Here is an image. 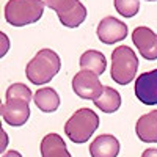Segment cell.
<instances>
[{"instance_id":"obj_1","label":"cell","mask_w":157,"mask_h":157,"mask_svg":"<svg viewBox=\"0 0 157 157\" xmlns=\"http://www.w3.org/2000/svg\"><path fill=\"white\" fill-rule=\"evenodd\" d=\"M61 68V60L58 54L50 49H41L30 60L25 68V75L35 85H44L54 78Z\"/></svg>"},{"instance_id":"obj_2","label":"cell","mask_w":157,"mask_h":157,"mask_svg":"<svg viewBox=\"0 0 157 157\" xmlns=\"http://www.w3.org/2000/svg\"><path fill=\"white\" fill-rule=\"evenodd\" d=\"M44 6V0H8L5 5V19L13 27H24L41 19Z\"/></svg>"},{"instance_id":"obj_3","label":"cell","mask_w":157,"mask_h":157,"mask_svg":"<svg viewBox=\"0 0 157 157\" xmlns=\"http://www.w3.org/2000/svg\"><path fill=\"white\" fill-rule=\"evenodd\" d=\"M99 127V116L91 109H78L64 124V132L72 143H85Z\"/></svg>"},{"instance_id":"obj_4","label":"cell","mask_w":157,"mask_h":157,"mask_svg":"<svg viewBox=\"0 0 157 157\" xmlns=\"http://www.w3.org/2000/svg\"><path fill=\"white\" fill-rule=\"evenodd\" d=\"M138 58L129 46H120L112 52L110 75L118 85H127L135 78Z\"/></svg>"},{"instance_id":"obj_5","label":"cell","mask_w":157,"mask_h":157,"mask_svg":"<svg viewBox=\"0 0 157 157\" xmlns=\"http://www.w3.org/2000/svg\"><path fill=\"white\" fill-rule=\"evenodd\" d=\"M47 8H52L60 22L68 29L78 27L86 19V8L78 0H44Z\"/></svg>"},{"instance_id":"obj_6","label":"cell","mask_w":157,"mask_h":157,"mask_svg":"<svg viewBox=\"0 0 157 157\" xmlns=\"http://www.w3.org/2000/svg\"><path fill=\"white\" fill-rule=\"evenodd\" d=\"M72 90L78 98L88 99V101H96L102 94L104 85L101 83L98 74L82 69L72 77Z\"/></svg>"},{"instance_id":"obj_7","label":"cell","mask_w":157,"mask_h":157,"mask_svg":"<svg viewBox=\"0 0 157 157\" xmlns=\"http://www.w3.org/2000/svg\"><path fill=\"white\" fill-rule=\"evenodd\" d=\"M135 96L145 105H157V69L143 72L135 78Z\"/></svg>"},{"instance_id":"obj_8","label":"cell","mask_w":157,"mask_h":157,"mask_svg":"<svg viewBox=\"0 0 157 157\" xmlns=\"http://www.w3.org/2000/svg\"><path fill=\"white\" fill-rule=\"evenodd\" d=\"M96 33H98L99 41H102L104 44H115L118 41L126 39L127 25L113 16H107L98 24Z\"/></svg>"},{"instance_id":"obj_9","label":"cell","mask_w":157,"mask_h":157,"mask_svg":"<svg viewBox=\"0 0 157 157\" xmlns=\"http://www.w3.org/2000/svg\"><path fill=\"white\" fill-rule=\"evenodd\" d=\"M132 43L138 54L146 60H157V33L148 27H137L132 33Z\"/></svg>"},{"instance_id":"obj_10","label":"cell","mask_w":157,"mask_h":157,"mask_svg":"<svg viewBox=\"0 0 157 157\" xmlns=\"http://www.w3.org/2000/svg\"><path fill=\"white\" fill-rule=\"evenodd\" d=\"M0 112H2L3 121L13 127L25 124L30 116V107L24 101H6L5 104H2Z\"/></svg>"},{"instance_id":"obj_11","label":"cell","mask_w":157,"mask_h":157,"mask_svg":"<svg viewBox=\"0 0 157 157\" xmlns=\"http://www.w3.org/2000/svg\"><path fill=\"white\" fill-rule=\"evenodd\" d=\"M90 154L91 157H118L120 154V141L116 137L102 134L94 138L90 145Z\"/></svg>"},{"instance_id":"obj_12","label":"cell","mask_w":157,"mask_h":157,"mask_svg":"<svg viewBox=\"0 0 157 157\" xmlns=\"http://www.w3.org/2000/svg\"><path fill=\"white\" fill-rule=\"evenodd\" d=\"M135 134L143 143H157V110H152L138 118Z\"/></svg>"},{"instance_id":"obj_13","label":"cell","mask_w":157,"mask_h":157,"mask_svg":"<svg viewBox=\"0 0 157 157\" xmlns=\"http://www.w3.org/2000/svg\"><path fill=\"white\" fill-rule=\"evenodd\" d=\"M43 157H72L66 148L64 140L58 134H47L41 141Z\"/></svg>"},{"instance_id":"obj_14","label":"cell","mask_w":157,"mask_h":157,"mask_svg":"<svg viewBox=\"0 0 157 157\" xmlns=\"http://www.w3.org/2000/svg\"><path fill=\"white\" fill-rule=\"evenodd\" d=\"M33 99H35L36 107L41 112H46V113H52L60 107L58 93L54 88H49V86L47 88H39L38 91H35Z\"/></svg>"},{"instance_id":"obj_15","label":"cell","mask_w":157,"mask_h":157,"mask_svg":"<svg viewBox=\"0 0 157 157\" xmlns=\"http://www.w3.org/2000/svg\"><path fill=\"white\" fill-rule=\"evenodd\" d=\"M93 102H94V105L99 110H102L104 113H115L121 107V96H120V93H118L115 88L104 86L102 94Z\"/></svg>"},{"instance_id":"obj_16","label":"cell","mask_w":157,"mask_h":157,"mask_svg":"<svg viewBox=\"0 0 157 157\" xmlns=\"http://www.w3.org/2000/svg\"><path fill=\"white\" fill-rule=\"evenodd\" d=\"M80 68L101 75L107 68V60L99 50H86L80 57Z\"/></svg>"},{"instance_id":"obj_17","label":"cell","mask_w":157,"mask_h":157,"mask_svg":"<svg viewBox=\"0 0 157 157\" xmlns=\"http://www.w3.org/2000/svg\"><path fill=\"white\" fill-rule=\"evenodd\" d=\"M32 99L33 96H32L30 88L24 83H13L6 90V101H24L30 104Z\"/></svg>"},{"instance_id":"obj_18","label":"cell","mask_w":157,"mask_h":157,"mask_svg":"<svg viewBox=\"0 0 157 157\" xmlns=\"http://www.w3.org/2000/svg\"><path fill=\"white\" fill-rule=\"evenodd\" d=\"M115 8L124 17H134L140 10V0H115Z\"/></svg>"},{"instance_id":"obj_19","label":"cell","mask_w":157,"mask_h":157,"mask_svg":"<svg viewBox=\"0 0 157 157\" xmlns=\"http://www.w3.org/2000/svg\"><path fill=\"white\" fill-rule=\"evenodd\" d=\"M0 36H2V54H0V55H5L6 54V50H8V46H10V41H8V36L5 35V33H0Z\"/></svg>"},{"instance_id":"obj_20","label":"cell","mask_w":157,"mask_h":157,"mask_svg":"<svg viewBox=\"0 0 157 157\" xmlns=\"http://www.w3.org/2000/svg\"><path fill=\"white\" fill-rule=\"evenodd\" d=\"M141 157H157V149L155 148H149L146 151H143Z\"/></svg>"},{"instance_id":"obj_21","label":"cell","mask_w":157,"mask_h":157,"mask_svg":"<svg viewBox=\"0 0 157 157\" xmlns=\"http://www.w3.org/2000/svg\"><path fill=\"white\" fill-rule=\"evenodd\" d=\"M2 157H22V154H19L17 151H13V149H11V151L5 152V154H3Z\"/></svg>"},{"instance_id":"obj_22","label":"cell","mask_w":157,"mask_h":157,"mask_svg":"<svg viewBox=\"0 0 157 157\" xmlns=\"http://www.w3.org/2000/svg\"><path fill=\"white\" fill-rule=\"evenodd\" d=\"M2 138H3V143H2V149H5V146H6V134L2 130Z\"/></svg>"},{"instance_id":"obj_23","label":"cell","mask_w":157,"mask_h":157,"mask_svg":"<svg viewBox=\"0 0 157 157\" xmlns=\"http://www.w3.org/2000/svg\"><path fill=\"white\" fill-rule=\"evenodd\" d=\"M148 2H155V0H148Z\"/></svg>"}]
</instances>
